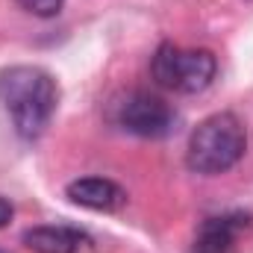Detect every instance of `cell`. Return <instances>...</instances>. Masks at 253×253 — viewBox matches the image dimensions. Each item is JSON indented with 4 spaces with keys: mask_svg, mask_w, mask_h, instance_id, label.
Masks as SVG:
<instances>
[{
    "mask_svg": "<svg viewBox=\"0 0 253 253\" xmlns=\"http://www.w3.org/2000/svg\"><path fill=\"white\" fill-rule=\"evenodd\" d=\"M21 242L33 253H83L91 248L88 233H83L80 227H68V224L30 227V230H24Z\"/></svg>",
    "mask_w": 253,
    "mask_h": 253,
    "instance_id": "5b68a950",
    "label": "cell"
},
{
    "mask_svg": "<svg viewBox=\"0 0 253 253\" xmlns=\"http://www.w3.org/2000/svg\"><path fill=\"white\" fill-rule=\"evenodd\" d=\"M150 74L156 85L177 91V94H200L212 85L218 74V59L212 50H186L177 44H159V50L150 59Z\"/></svg>",
    "mask_w": 253,
    "mask_h": 253,
    "instance_id": "3957f363",
    "label": "cell"
},
{
    "mask_svg": "<svg viewBox=\"0 0 253 253\" xmlns=\"http://www.w3.org/2000/svg\"><path fill=\"white\" fill-rule=\"evenodd\" d=\"M12 215H15V206H12L6 197H0V230L12 221Z\"/></svg>",
    "mask_w": 253,
    "mask_h": 253,
    "instance_id": "9c48e42d",
    "label": "cell"
},
{
    "mask_svg": "<svg viewBox=\"0 0 253 253\" xmlns=\"http://www.w3.org/2000/svg\"><path fill=\"white\" fill-rule=\"evenodd\" d=\"M65 197L74 206L91 209V212H118L126 203V191L106 177H80L74 183H68Z\"/></svg>",
    "mask_w": 253,
    "mask_h": 253,
    "instance_id": "8992f818",
    "label": "cell"
},
{
    "mask_svg": "<svg viewBox=\"0 0 253 253\" xmlns=\"http://www.w3.org/2000/svg\"><path fill=\"white\" fill-rule=\"evenodd\" d=\"M0 103L6 106L15 132L24 141H36L56 115L59 83L39 65H12L0 71Z\"/></svg>",
    "mask_w": 253,
    "mask_h": 253,
    "instance_id": "6da1fadb",
    "label": "cell"
},
{
    "mask_svg": "<svg viewBox=\"0 0 253 253\" xmlns=\"http://www.w3.org/2000/svg\"><path fill=\"white\" fill-rule=\"evenodd\" d=\"M248 150V129L239 115L215 112L191 129L186 147V165L194 174L218 177L242 162Z\"/></svg>",
    "mask_w": 253,
    "mask_h": 253,
    "instance_id": "7a4b0ae2",
    "label": "cell"
},
{
    "mask_svg": "<svg viewBox=\"0 0 253 253\" xmlns=\"http://www.w3.org/2000/svg\"><path fill=\"white\" fill-rule=\"evenodd\" d=\"M15 3L21 9H27L30 15H36V18H53L65 6V0H15Z\"/></svg>",
    "mask_w": 253,
    "mask_h": 253,
    "instance_id": "ba28073f",
    "label": "cell"
},
{
    "mask_svg": "<svg viewBox=\"0 0 253 253\" xmlns=\"http://www.w3.org/2000/svg\"><path fill=\"white\" fill-rule=\"evenodd\" d=\"M245 227H248V215H242V212L206 218L194 236L191 253H236L239 233Z\"/></svg>",
    "mask_w": 253,
    "mask_h": 253,
    "instance_id": "52a82bcc",
    "label": "cell"
},
{
    "mask_svg": "<svg viewBox=\"0 0 253 253\" xmlns=\"http://www.w3.org/2000/svg\"><path fill=\"white\" fill-rule=\"evenodd\" d=\"M0 253H3V251H0Z\"/></svg>",
    "mask_w": 253,
    "mask_h": 253,
    "instance_id": "30bf717a",
    "label": "cell"
},
{
    "mask_svg": "<svg viewBox=\"0 0 253 253\" xmlns=\"http://www.w3.org/2000/svg\"><path fill=\"white\" fill-rule=\"evenodd\" d=\"M118 124L141 138H165L177 126V112L150 91H132L118 109Z\"/></svg>",
    "mask_w": 253,
    "mask_h": 253,
    "instance_id": "277c9868",
    "label": "cell"
}]
</instances>
